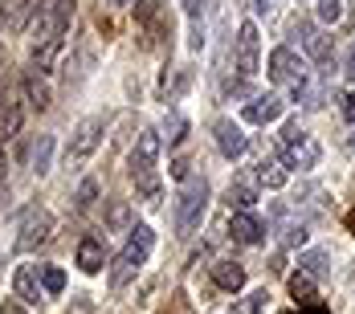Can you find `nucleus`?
<instances>
[{
    "instance_id": "nucleus-1",
    "label": "nucleus",
    "mask_w": 355,
    "mask_h": 314,
    "mask_svg": "<svg viewBox=\"0 0 355 314\" xmlns=\"http://www.w3.org/2000/svg\"><path fill=\"white\" fill-rule=\"evenodd\" d=\"M159 131L155 127H143L139 139H135V151H131V180L147 196V204H159V175H155V159H159Z\"/></svg>"
},
{
    "instance_id": "nucleus-2",
    "label": "nucleus",
    "mask_w": 355,
    "mask_h": 314,
    "mask_svg": "<svg viewBox=\"0 0 355 314\" xmlns=\"http://www.w3.org/2000/svg\"><path fill=\"white\" fill-rule=\"evenodd\" d=\"M205 212H209V180L205 175H188L176 196V233L180 237H192L200 229Z\"/></svg>"
},
{
    "instance_id": "nucleus-3",
    "label": "nucleus",
    "mask_w": 355,
    "mask_h": 314,
    "mask_svg": "<svg viewBox=\"0 0 355 314\" xmlns=\"http://www.w3.org/2000/svg\"><path fill=\"white\" fill-rule=\"evenodd\" d=\"M151 245H155V229H151V225H135V229H131V237H127V245H123V253H119V257H114V265H110V286H114V290H119V286H127V281L143 270V261H147Z\"/></svg>"
},
{
    "instance_id": "nucleus-4",
    "label": "nucleus",
    "mask_w": 355,
    "mask_h": 314,
    "mask_svg": "<svg viewBox=\"0 0 355 314\" xmlns=\"http://www.w3.org/2000/svg\"><path fill=\"white\" fill-rule=\"evenodd\" d=\"M103 135H107V119H103V114H90V119H82V123L73 127L70 147H66V164H86V159L98 151Z\"/></svg>"
},
{
    "instance_id": "nucleus-5",
    "label": "nucleus",
    "mask_w": 355,
    "mask_h": 314,
    "mask_svg": "<svg viewBox=\"0 0 355 314\" xmlns=\"http://www.w3.org/2000/svg\"><path fill=\"white\" fill-rule=\"evenodd\" d=\"M49 237H53V216H49V209H25L21 229H17V249L21 253H33L37 245H45Z\"/></svg>"
},
{
    "instance_id": "nucleus-6",
    "label": "nucleus",
    "mask_w": 355,
    "mask_h": 314,
    "mask_svg": "<svg viewBox=\"0 0 355 314\" xmlns=\"http://www.w3.org/2000/svg\"><path fill=\"white\" fill-rule=\"evenodd\" d=\"M45 8H49V0H0V21L8 33H25Z\"/></svg>"
},
{
    "instance_id": "nucleus-7",
    "label": "nucleus",
    "mask_w": 355,
    "mask_h": 314,
    "mask_svg": "<svg viewBox=\"0 0 355 314\" xmlns=\"http://www.w3.org/2000/svg\"><path fill=\"white\" fill-rule=\"evenodd\" d=\"M70 17H73V0H53L41 17L33 21V37L37 41H49V37H66L70 29ZM33 41V45H37Z\"/></svg>"
},
{
    "instance_id": "nucleus-8",
    "label": "nucleus",
    "mask_w": 355,
    "mask_h": 314,
    "mask_svg": "<svg viewBox=\"0 0 355 314\" xmlns=\"http://www.w3.org/2000/svg\"><path fill=\"white\" fill-rule=\"evenodd\" d=\"M257 58H261V37H257V25L245 21L241 33H237V73H241V82H249L257 73Z\"/></svg>"
},
{
    "instance_id": "nucleus-9",
    "label": "nucleus",
    "mask_w": 355,
    "mask_h": 314,
    "mask_svg": "<svg viewBox=\"0 0 355 314\" xmlns=\"http://www.w3.org/2000/svg\"><path fill=\"white\" fill-rule=\"evenodd\" d=\"M302 73H306V62H302L290 45H278V49L270 53V82H278V86H294Z\"/></svg>"
},
{
    "instance_id": "nucleus-10",
    "label": "nucleus",
    "mask_w": 355,
    "mask_h": 314,
    "mask_svg": "<svg viewBox=\"0 0 355 314\" xmlns=\"http://www.w3.org/2000/svg\"><path fill=\"white\" fill-rule=\"evenodd\" d=\"M319 155H322L319 143L311 139L306 131H298L294 139L282 143V164H286V168H315V164H319Z\"/></svg>"
},
{
    "instance_id": "nucleus-11",
    "label": "nucleus",
    "mask_w": 355,
    "mask_h": 314,
    "mask_svg": "<svg viewBox=\"0 0 355 314\" xmlns=\"http://www.w3.org/2000/svg\"><path fill=\"white\" fill-rule=\"evenodd\" d=\"M229 237L241 241V245H261L266 241V225H261L249 209H237L233 216H229Z\"/></svg>"
},
{
    "instance_id": "nucleus-12",
    "label": "nucleus",
    "mask_w": 355,
    "mask_h": 314,
    "mask_svg": "<svg viewBox=\"0 0 355 314\" xmlns=\"http://www.w3.org/2000/svg\"><path fill=\"white\" fill-rule=\"evenodd\" d=\"M213 135H216V147H220V155H225V159H237V155H245L249 139H245V131H241L233 119H220V123L213 127Z\"/></svg>"
},
{
    "instance_id": "nucleus-13",
    "label": "nucleus",
    "mask_w": 355,
    "mask_h": 314,
    "mask_svg": "<svg viewBox=\"0 0 355 314\" xmlns=\"http://www.w3.org/2000/svg\"><path fill=\"white\" fill-rule=\"evenodd\" d=\"M294 33H302V45H306V58L311 62H319V66L331 62V37L319 33L311 21H294Z\"/></svg>"
},
{
    "instance_id": "nucleus-14",
    "label": "nucleus",
    "mask_w": 355,
    "mask_h": 314,
    "mask_svg": "<svg viewBox=\"0 0 355 314\" xmlns=\"http://www.w3.org/2000/svg\"><path fill=\"white\" fill-rule=\"evenodd\" d=\"M21 90H25V103H29V110H49V103H53V94H49V82H45V73L29 70L25 78H21Z\"/></svg>"
},
{
    "instance_id": "nucleus-15",
    "label": "nucleus",
    "mask_w": 355,
    "mask_h": 314,
    "mask_svg": "<svg viewBox=\"0 0 355 314\" xmlns=\"http://www.w3.org/2000/svg\"><path fill=\"white\" fill-rule=\"evenodd\" d=\"M21 123H25V106L12 103V98L4 94V98H0V147L21 135Z\"/></svg>"
},
{
    "instance_id": "nucleus-16",
    "label": "nucleus",
    "mask_w": 355,
    "mask_h": 314,
    "mask_svg": "<svg viewBox=\"0 0 355 314\" xmlns=\"http://www.w3.org/2000/svg\"><path fill=\"white\" fill-rule=\"evenodd\" d=\"M245 119L249 123H257V127L282 119V98H278V94H253V103L245 106Z\"/></svg>"
},
{
    "instance_id": "nucleus-17",
    "label": "nucleus",
    "mask_w": 355,
    "mask_h": 314,
    "mask_svg": "<svg viewBox=\"0 0 355 314\" xmlns=\"http://www.w3.org/2000/svg\"><path fill=\"white\" fill-rule=\"evenodd\" d=\"M78 265H82V274H98L107 265V245H103V237H82L78 241Z\"/></svg>"
},
{
    "instance_id": "nucleus-18",
    "label": "nucleus",
    "mask_w": 355,
    "mask_h": 314,
    "mask_svg": "<svg viewBox=\"0 0 355 314\" xmlns=\"http://www.w3.org/2000/svg\"><path fill=\"white\" fill-rule=\"evenodd\" d=\"M62 49H66V37H49V41H37V45H33V70H37V73H49L53 66H58Z\"/></svg>"
},
{
    "instance_id": "nucleus-19",
    "label": "nucleus",
    "mask_w": 355,
    "mask_h": 314,
    "mask_svg": "<svg viewBox=\"0 0 355 314\" xmlns=\"http://www.w3.org/2000/svg\"><path fill=\"white\" fill-rule=\"evenodd\" d=\"M12 294H17L21 302H37V298H41V278H37L33 265H21V270H17V278H12Z\"/></svg>"
},
{
    "instance_id": "nucleus-20",
    "label": "nucleus",
    "mask_w": 355,
    "mask_h": 314,
    "mask_svg": "<svg viewBox=\"0 0 355 314\" xmlns=\"http://www.w3.org/2000/svg\"><path fill=\"white\" fill-rule=\"evenodd\" d=\"M213 278L220 290H229V294H237L241 286H245V265H237V261H216L213 265Z\"/></svg>"
},
{
    "instance_id": "nucleus-21",
    "label": "nucleus",
    "mask_w": 355,
    "mask_h": 314,
    "mask_svg": "<svg viewBox=\"0 0 355 314\" xmlns=\"http://www.w3.org/2000/svg\"><path fill=\"white\" fill-rule=\"evenodd\" d=\"M229 204H237V209H253V204H257V180L237 175V180L229 184Z\"/></svg>"
},
{
    "instance_id": "nucleus-22",
    "label": "nucleus",
    "mask_w": 355,
    "mask_h": 314,
    "mask_svg": "<svg viewBox=\"0 0 355 314\" xmlns=\"http://www.w3.org/2000/svg\"><path fill=\"white\" fill-rule=\"evenodd\" d=\"M257 184L261 188H286V164L282 159H261L257 164Z\"/></svg>"
},
{
    "instance_id": "nucleus-23",
    "label": "nucleus",
    "mask_w": 355,
    "mask_h": 314,
    "mask_svg": "<svg viewBox=\"0 0 355 314\" xmlns=\"http://www.w3.org/2000/svg\"><path fill=\"white\" fill-rule=\"evenodd\" d=\"M49 159H53V135H37V143H33V172L45 175L49 172Z\"/></svg>"
},
{
    "instance_id": "nucleus-24",
    "label": "nucleus",
    "mask_w": 355,
    "mask_h": 314,
    "mask_svg": "<svg viewBox=\"0 0 355 314\" xmlns=\"http://www.w3.org/2000/svg\"><path fill=\"white\" fill-rule=\"evenodd\" d=\"M94 200H98V180L90 175V180H82V184H78V192H73V209L90 212V209H94Z\"/></svg>"
},
{
    "instance_id": "nucleus-25",
    "label": "nucleus",
    "mask_w": 355,
    "mask_h": 314,
    "mask_svg": "<svg viewBox=\"0 0 355 314\" xmlns=\"http://www.w3.org/2000/svg\"><path fill=\"white\" fill-rule=\"evenodd\" d=\"M37 278H41V290L45 294H62L66 290V274L58 265H37Z\"/></svg>"
},
{
    "instance_id": "nucleus-26",
    "label": "nucleus",
    "mask_w": 355,
    "mask_h": 314,
    "mask_svg": "<svg viewBox=\"0 0 355 314\" xmlns=\"http://www.w3.org/2000/svg\"><path fill=\"white\" fill-rule=\"evenodd\" d=\"M107 225L114 233H131V209H127V200H114L107 209Z\"/></svg>"
},
{
    "instance_id": "nucleus-27",
    "label": "nucleus",
    "mask_w": 355,
    "mask_h": 314,
    "mask_svg": "<svg viewBox=\"0 0 355 314\" xmlns=\"http://www.w3.org/2000/svg\"><path fill=\"white\" fill-rule=\"evenodd\" d=\"M290 294H294L298 302H315V278H311L306 270H298V274L290 278Z\"/></svg>"
},
{
    "instance_id": "nucleus-28",
    "label": "nucleus",
    "mask_w": 355,
    "mask_h": 314,
    "mask_svg": "<svg viewBox=\"0 0 355 314\" xmlns=\"http://www.w3.org/2000/svg\"><path fill=\"white\" fill-rule=\"evenodd\" d=\"M327 261H331V253H322V249H315V253H302V257H298V265H302L311 278H322V274L331 270Z\"/></svg>"
},
{
    "instance_id": "nucleus-29",
    "label": "nucleus",
    "mask_w": 355,
    "mask_h": 314,
    "mask_svg": "<svg viewBox=\"0 0 355 314\" xmlns=\"http://www.w3.org/2000/svg\"><path fill=\"white\" fill-rule=\"evenodd\" d=\"M266 302H270V294H266V290H253V294H245V298L233 306V314H261Z\"/></svg>"
},
{
    "instance_id": "nucleus-30",
    "label": "nucleus",
    "mask_w": 355,
    "mask_h": 314,
    "mask_svg": "<svg viewBox=\"0 0 355 314\" xmlns=\"http://www.w3.org/2000/svg\"><path fill=\"white\" fill-rule=\"evenodd\" d=\"M339 17H343V0H319V21L335 25Z\"/></svg>"
},
{
    "instance_id": "nucleus-31",
    "label": "nucleus",
    "mask_w": 355,
    "mask_h": 314,
    "mask_svg": "<svg viewBox=\"0 0 355 314\" xmlns=\"http://www.w3.org/2000/svg\"><path fill=\"white\" fill-rule=\"evenodd\" d=\"M306 237H311L306 225H290V229H286V245H306Z\"/></svg>"
},
{
    "instance_id": "nucleus-32",
    "label": "nucleus",
    "mask_w": 355,
    "mask_h": 314,
    "mask_svg": "<svg viewBox=\"0 0 355 314\" xmlns=\"http://www.w3.org/2000/svg\"><path fill=\"white\" fill-rule=\"evenodd\" d=\"M184 4V12H188V21L192 25H200V12H205V0H180Z\"/></svg>"
},
{
    "instance_id": "nucleus-33",
    "label": "nucleus",
    "mask_w": 355,
    "mask_h": 314,
    "mask_svg": "<svg viewBox=\"0 0 355 314\" xmlns=\"http://www.w3.org/2000/svg\"><path fill=\"white\" fill-rule=\"evenodd\" d=\"M168 131H172V135H168V143H180V139H184V131H188V123L172 114V119H168Z\"/></svg>"
},
{
    "instance_id": "nucleus-34",
    "label": "nucleus",
    "mask_w": 355,
    "mask_h": 314,
    "mask_svg": "<svg viewBox=\"0 0 355 314\" xmlns=\"http://www.w3.org/2000/svg\"><path fill=\"white\" fill-rule=\"evenodd\" d=\"M343 119H347V123H355V94H347V98H343Z\"/></svg>"
},
{
    "instance_id": "nucleus-35",
    "label": "nucleus",
    "mask_w": 355,
    "mask_h": 314,
    "mask_svg": "<svg viewBox=\"0 0 355 314\" xmlns=\"http://www.w3.org/2000/svg\"><path fill=\"white\" fill-rule=\"evenodd\" d=\"M172 175H176V180H188V164H184V159H180V164H172Z\"/></svg>"
},
{
    "instance_id": "nucleus-36",
    "label": "nucleus",
    "mask_w": 355,
    "mask_h": 314,
    "mask_svg": "<svg viewBox=\"0 0 355 314\" xmlns=\"http://www.w3.org/2000/svg\"><path fill=\"white\" fill-rule=\"evenodd\" d=\"M343 73H347V78H352V82H355V49H352V53H347V66H343Z\"/></svg>"
},
{
    "instance_id": "nucleus-37",
    "label": "nucleus",
    "mask_w": 355,
    "mask_h": 314,
    "mask_svg": "<svg viewBox=\"0 0 355 314\" xmlns=\"http://www.w3.org/2000/svg\"><path fill=\"white\" fill-rule=\"evenodd\" d=\"M0 314H25V311H21V302H4V306H0Z\"/></svg>"
},
{
    "instance_id": "nucleus-38",
    "label": "nucleus",
    "mask_w": 355,
    "mask_h": 314,
    "mask_svg": "<svg viewBox=\"0 0 355 314\" xmlns=\"http://www.w3.org/2000/svg\"><path fill=\"white\" fill-rule=\"evenodd\" d=\"M110 8H127V4H131V0H107Z\"/></svg>"
},
{
    "instance_id": "nucleus-39",
    "label": "nucleus",
    "mask_w": 355,
    "mask_h": 314,
    "mask_svg": "<svg viewBox=\"0 0 355 314\" xmlns=\"http://www.w3.org/2000/svg\"><path fill=\"white\" fill-rule=\"evenodd\" d=\"M302 314H327V311H322V306H311V311H302Z\"/></svg>"
},
{
    "instance_id": "nucleus-40",
    "label": "nucleus",
    "mask_w": 355,
    "mask_h": 314,
    "mask_svg": "<svg viewBox=\"0 0 355 314\" xmlns=\"http://www.w3.org/2000/svg\"><path fill=\"white\" fill-rule=\"evenodd\" d=\"M0 188H4V159H0Z\"/></svg>"
},
{
    "instance_id": "nucleus-41",
    "label": "nucleus",
    "mask_w": 355,
    "mask_h": 314,
    "mask_svg": "<svg viewBox=\"0 0 355 314\" xmlns=\"http://www.w3.org/2000/svg\"><path fill=\"white\" fill-rule=\"evenodd\" d=\"M0 70H4V49H0Z\"/></svg>"
},
{
    "instance_id": "nucleus-42",
    "label": "nucleus",
    "mask_w": 355,
    "mask_h": 314,
    "mask_svg": "<svg viewBox=\"0 0 355 314\" xmlns=\"http://www.w3.org/2000/svg\"><path fill=\"white\" fill-rule=\"evenodd\" d=\"M352 151H355V139H352Z\"/></svg>"
}]
</instances>
